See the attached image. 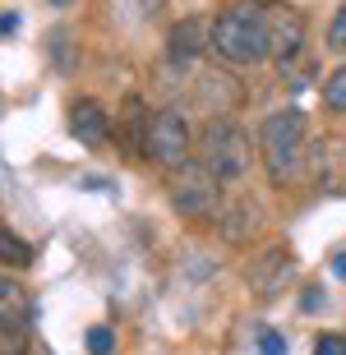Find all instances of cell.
Listing matches in <instances>:
<instances>
[{
  "mask_svg": "<svg viewBox=\"0 0 346 355\" xmlns=\"http://www.w3.org/2000/svg\"><path fill=\"white\" fill-rule=\"evenodd\" d=\"M309 120L300 106H282L263 120L259 130V153H263V171L277 184H291L300 175V166H309Z\"/></svg>",
  "mask_w": 346,
  "mask_h": 355,
  "instance_id": "cell-2",
  "label": "cell"
},
{
  "mask_svg": "<svg viewBox=\"0 0 346 355\" xmlns=\"http://www.w3.org/2000/svg\"><path fill=\"white\" fill-rule=\"evenodd\" d=\"M245 282H250V291L259 295V300H277L282 291L295 282V259H291V250H286V245H268L259 259H250Z\"/></svg>",
  "mask_w": 346,
  "mask_h": 355,
  "instance_id": "cell-7",
  "label": "cell"
},
{
  "mask_svg": "<svg viewBox=\"0 0 346 355\" xmlns=\"http://www.w3.org/2000/svg\"><path fill=\"white\" fill-rule=\"evenodd\" d=\"M333 272L346 282V250H337V254H333Z\"/></svg>",
  "mask_w": 346,
  "mask_h": 355,
  "instance_id": "cell-23",
  "label": "cell"
},
{
  "mask_svg": "<svg viewBox=\"0 0 346 355\" xmlns=\"http://www.w3.org/2000/svg\"><path fill=\"white\" fill-rule=\"evenodd\" d=\"M323 106L333 111V116H346V65H337L323 83Z\"/></svg>",
  "mask_w": 346,
  "mask_h": 355,
  "instance_id": "cell-16",
  "label": "cell"
},
{
  "mask_svg": "<svg viewBox=\"0 0 346 355\" xmlns=\"http://www.w3.org/2000/svg\"><path fill=\"white\" fill-rule=\"evenodd\" d=\"M88 351L93 355H111L116 351V332H111L107 323H93V328H88Z\"/></svg>",
  "mask_w": 346,
  "mask_h": 355,
  "instance_id": "cell-17",
  "label": "cell"
},
{
  "mask_svg": "<svg viewBox=\"0 0 346 355\" xmlns=\"http://www.w3.org/2000/svg\"><path fill=\"white\" fill-rule=\"evenodd\" d=\"M208 51L217 55V65H259L273 46H268V5L259 0H240L231 10L217 14L213 42Z\"/></svg>",
  "mask_w": 346,
  "mask_h": 355,
  "instance_id": "cell-1",
  "label": "cell"
},
{
  "mask_svg": "<svg viewBox=\"0 0 346 355\" xmlns=\"http://www.w3.org/2000/svg\"><path fill=\"white\" fill-rule=\"evenodd\" d=\"M259 5H273V0H259Z\"/></svg>",
  "mask_w": 346,
  "mask_h": 355,
  "instance_id": "cell-25",
  "label": "cell"
},
{
  "mask_svg": "<svg viewBox=\"0 0 346 355\" xmlns=\"http://www.w3.org/2000/svg\"><path fill=\"white\" fill-rule=\"evenodd\" d=\"M328 46H333V51H346V0L337 5L333 24H328Z\"/></svg>",
  "mask_w": 346,
  "mask_h": 355,
  "instance_id": "cell-18",
  "label": "cell"
},
{
  "mask_svg": "<svg viewBox=\"0 0 346 355\" xmlns=\"http://www.w3.org/2000/svg\"><path fill=\"white\" fill-rule=\"evenodd\" d=\"M203 102L213 106L217 116H222V111H236L240 106V83L231 79V74H222V69H217V74H203Z\"/></svg>",
  "mask_w": 346,
  "mask_h": 355,
  "instance_id": "cell-14",
  "label": "cell"
},
{
  "mask_svg": "<svg viewBox=\"0 0 346 355\" xmlns=\"http://www.w3.org/2000/svg\"><path fill=\"white\" fill-rule=\"evenodd\" d=\"M309 175L323 194H342L346 198V139L337 134H323L309 148Z\"/></svg>",
  "mask_w": 346,
  "mask_h": 355,
  "instance_id": "cell-8",
  "label": "cell"
},
{
  "mask_svg": "<svg viewBox=\"0 0 346 355\" xmlns=\"http://www.w3.org/2000/svg\"><path fill=\"white\" fill-rule=\"evenodd\" d=\"M14 28H19V14H5V10H0V37H10Z\"/></svg>",
  "mask_w": 346,
  "mask_h": 355,
  "instance_id": "cell-22",
  "label": "cell"
},
{
  "mask_svg": "<svg viewBox=\"0 0 346 355\" xmlns=\"http://www.w3.org/2000/svg\"><path fill=\"white\" fill-rule=\"evenodd\" d=\"M144 157L157 162V166H166V171H175V166H185V162H189V120L180 116L175 106H162L157 116H153Z\"/></svg>",
  "mask_w": 346,
  "mask_h": 355,
  "instance_id": "cell-6",
  "label": "cell"
},
{
  "mask_svg": "<svg viewBox=\"0 0 346 355\" xmlns=\"http://www.w3.org/2000/svg\"><path fill=\"white\" fill-rule=\"evenodd\" d=\"M213 222H217V231H222V240H231V245H245V240L259 236L263 212H259V203H254L250 194H227Z\"/></svg>",
  "mask_w": 346,
  "mask_h": 355,
  "instance_id": "cell-9",
  "label": "cell"
},
{
  "mask_svg": "<svg viewBox=\"0 0 346 355\" xmlns=\"http://www.w3.org/2000/svg\"><path fill=\"white\" fill-rule=\"evenodd\" d=\"M0 332H33V295L24 282L0 272Z\"/></svg>",
  "mask_w": 346,
  "mask_h": 355,
  "instance_id": "cell-13",
  "label": "cell"
},
{
  "mask_svg": "<svg viewBox=\"0 0 346 355\" xmlns=\"http://www.w3.org/2000/svg\"><path fill=\"white\" fill-rule=\"evenodd\" d=\"M254 355H286V342H282V332L263 328V337H259V346H254Z\"/></svg>",
  "mask_w": 346,
  "mask_h": 355,
  "instance_id": "cell-19",
  "label": "cell"
},
{
  "mask_svg": "<svg viewBox=\"0 0 346 355\" xmlns=\"http://www.w3.org/2000/svg\"><path fill=\"white\" fill-rule=\"evenodd\" d=\"M314 355H346V337L342 332H323L319 346H314Z\"/></svg>",
  "mask_w": 346,
  "mask_h": 355,
  "instance_id": "cell-20",
  "label": "cell"
},
{
  "mask_svg": "<svg viewBox=\"0 0 346 355\" xmlns=\"http://www.w3.org/2000/svg\"><path fill=\"white\" fill-rule=\"evenodd\" d=\"M51 5H69V0H51Z\"/></svg>",
  "mask_w": 346,
  "mask_h": 355,
  "instance_id": "cell-24",
  "label": "cell"
},
{
  "mask_svg": "<svg viewBox=\"0 0 346 355\" xmlns=\"http://www.w3.org/2000/svg\"><path fill=\"white\" fill-rule=\"evenodd\" d=\"M0 263L5 268H28L33 263V245H28L19 231H10L5 222H0Z\"/></svg>",
  "mask_w": 346,
  "mask_h": 355,
  "instance_id": "cell-15",
  "label": "cell"
},
{
  "mask_svg": "<svg viewBox=\"0 0 346 355\" xmlns=\"http://www.w3.org/2000/svg\"><path fill=\"white\" fill-rule=\"evenodd\" d=\"M148 125H153V111L144 106L139 92H130L116 111V139H120V153L125 157H144L148 153Z\"/></svg>",
  "mask_w": 346,
  "mask_h": 355,
  "instance_id": "cell-10",
  "label": "cell"
},
{
  "mask_svg": "<svg viewBox=\"0 0 346 355\" xmlns=\"http://www.w3.org/2000/svg\"><path fill=\"white\" fill-rule=\"evenodd\" d=\"M199 162L222 184L240 180V175L250 171V162H254L245 130H240L236 120H227V116H213L208 125H203V134H199Z\"/></svg>",
  "mask_w": 346,
  "mask_h": 355,
  "instance_id": "cell-3",
  "label": "cell"
},
{
  "mask_svg": "<svg viewBox=\"0 0 346 355\" xmlns=\"http://www.w3.org/2000/svg\"><path fill=\"white\" fill-rule=\"evenodd\" d=\"M69 134L79 139L83 148H102L111 139V111L93 97H79L69 106Z\"/></svg>",
  "mask_w": 346,
  "mask_h": 355,
  "instance_id": "cell-12",
  "label": "cell"
},
{
  "mask_svg": "<svg viewBox=\"0 0 346 355\" xmlns=\"http://www.w3.org/2000/svg\"><path fill=\"white\" fill-rule=\"evenodd\" d=\"M166 198H171L175 217L203 222V217H217V208H222V180H217L203 162H185V166H175L171 180H166Z\"/></svg>",
  "mask_w": 346,
  "mask_h": 355,
  "instance_id": "cell-4",
  "label": "cell"
},
{
  "mask_svg": "<svg viewBox=\"0 0 346 355\" xmlns=\"http://www.w3.org/2000/svg\"><path fill=\"white\" fill-rule=\"evenodd\" d=\"M300 309H305V314H319V309H323V291H319V286H305V300H300Z\"/></svg>",
  "mask_w": 346,
  "mask_h": 355,
  "instance_id": "cell-21",
  "label": "cell"
},
{
  "mask_svg": "<svg viewBox=\"0 0 346 355\" xmlns=\"http://www.w3.org/2000/svg\"><path fill=\"white\" fill-rule=\"evenodd\" d=\"M268 60L291 79L295 65L305 60V14L291 10V5H282V0H273L268 5Z\"/></svg>",
  "mask_w": 346,
  "mask_h": 355,
  "instance_id": "cell-5",
  "label": "cell"
},
{
  "mask_svg": "<svg viewBox=\"0 0 346 355\" xmlns=\"http://www.w3.org/2000/svg\"><path fill=\"white\" fill-rule=\"evenodd\" d=\"M208 42H213V28L189 14V19H180V24L166 33V60H171L175 69H189L203 51H208Z\"/></svg>",
  "mask_w": 346,
  "mask_h": 355,
  "instance_id": "cell-11",
  "label": "cell"
}]
</instances>
